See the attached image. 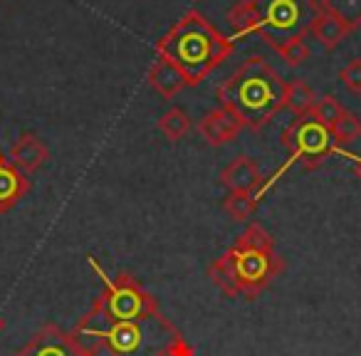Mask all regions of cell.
Returning a JSON list of instances; mask_svg holds the SVG:
<instances>
[{"label": "cell", "mask_w": 361, "mask_h": 356, "mask_svg": "<svg viewBox=\"0 0 361 356\" xmlns=\"http://www.w3.org/2000/svg\"><path fill=\"white\" fill-rule=\"evenodd\" d=\"M72 336L85 356H193V346L161 309L119 321H90L82 317Z\"/></svg>", "instance_id": "6da1fadb"}, {"label": "cell", "mask_w": 361, "mask_h": 356, "mask_svg": "<svg viewBox=\"0 0 361 356\" xmlns=\"http://www.w3.org/2000/svg\"><path fill=\"white\" fill-rule=\"evenodd\" d=\"M8 159L13 161V166H16L18 171H23V173L27 176V173L40 171L42 166L47 164L50 149H47L45 141H42L37 134L25 131V134H20L16 141H13L11 151H8Z\"/></svg>", "instance_id": "7c38bea8"}, {"label": "cell", "mask_w": 361, "mask_h": 356, "mask_svg": "<svg viewBox=\"0 0 361 356\" xmlns=\"http://www.w3.org/2000/svg\"><path fill=\"white\" fill-rule=\"evenodd\" d=\"M196 131L208 146H226L238 139V134L243 131V121L231 109L218 104L198 121Z\"/></svg>", "instance_id": "9c48e42d"}, {"label": "cell", "mask_w": 361, "mask_h": 356, "mask_svg": "<svg viewBox=\"0 0 361 356\" xmlns=\"http://www.w3.org/2000/svg\"><path fill=\"white\" fill-rule=\"evenodd\" d=\"M331 134H334V141L341 149L344 144H351V141H356L361 136V121L351 111H344L334 124V129H331Z\"/></svg>", "instance_id": "44dd1931"}, {"label": "cell", "mask_w": 361, "mask_h": 356, "mask_svg": "<svg viewBox=\"0 0 361 356\" xmlns=\"http://www.w3.org/2000/svg\"><path fill=\"white\" fill-rule=\"evenodd\" d=\"M272 50H275L277 55H280L282 60H285L287 67H300V65H305V62L310 60V55H312V50H310V45H307L305 37H292V40L282 42V45H275Z\"/></svg>", "instance_id": "d6986e66"}, {"label": "cell", "mask_w": 361, "mask_h": 356, "mask_svg": "<svg viewBox=\"0 0 361 356\" xmlns=\"http://www.w3.org/2000/svg\"><path fill=\"white\" fill-rule=\"evenodd\" d=\"M223 211L228 213V218L235 223H245L252 218V213H255L257 208V198L252 196V193H228L226 198H223Z\"/></svg>", "instance_id": "ac0fdd59"}, {"label": "cell", "mask_w": 361, "mask_h": 356, "mask_svg": "<svg viewBox=\"0 0 361 356\" xmlns=\"http://www.w3.org/2000/svg\"><path fill=\"white\" fill-rule=\"evenodd\" d=\"M317 3H319V11L334 16L351 32L361 27V0H317Z\"/></svg>", "instance_id": "e0dca14e"}, {"label": "cell", "mask_w": 361, "mask_h": 356, "mask_svg": "<svg viewBox=\"0 0 361 356\" xmlns=\"http://www.w3.org/2000/svg\"><path fill=\"white\" fill-rule=\"evenodd\" d=\"M319 16L317 0H240L228 11L231 40L257 35L270 47L292 37H305Z\"/></svg>", "instance_id": "5b68a950"}, {"label": "cell", "mask_w": 361, "mask_h": 356, "mask_svg": "<svg viewBox=\"0 0 361 356\" xmlns=\"http://www.w3.org/2000/svg\"><path fill=\"white\" fill-rule=\"evenodd\" d=\"M282 146L287 149L290 159L285 161V166H280V168L275 171V176H272L270 181L262 183V188L255 193L257 201L265 196L267 188H270L292 164L300 161V164L305 166V171H314V168H319V166L324 164L331 154H339L341 151L339 144L334 141V134H331L329 126H324L312 114L297 116V119L292 121L285 131H282Z\"/></svg>", "instance_id": "52a82bcc"}, {"label": "cell", "mask_w": 361, "mask_h": 356, "mask_svg": "<svg viewBox=\"0 0 361 356\" xmlns=\"http://www.w3.org/2000/svg\"><path fill=\"white\" fill-rule=\"evenodd\" d=\"M339 80H341V85H344L349 92H354V94H361V57H354V60H349L344 67H341V70H339Z\"/></svg>", "instance_id": "7402d4cb"}, {"label": "cell", "mask_w": 361, "mask_h": 356, "mask_svg": "<svg viewBox=\"0 0 361 356\" xmlns=\"http://www.w3.org/2000/svg\"><path fill=\"white\" fill-rule=\"evenodd\" d=\"M285 85L265 57L252 55L216 87V97L218 104L231 109L243 126L260 131L285 109Z\"/></svg>", "instance_id": "277c9868"}, {"label": "cell", "mask_w": 361, "mask_h": 356, "mask_svg": "<svg viewBox=\"0 0 361 356\" xmlns=\"http://www.w3.org/2000/svg\"><path fill=\"white\" fill-rule=\"evenodd\" d=\"M6 329V319H3V317H0V331Z\"/></svg>", "instance_id": "cb8c5ba5"}, {"label": "cell", "mask_w": 361, "mask_h": 356, "mask_svg": "<svg viewBox=\"0 0 361 356\" xmlns=\"http://www.w3.org/2000/svg\"><path fill=\"white\" fill-rule=\"evenodd\" d=\"M282 272L285 257L277 252L275 238L260 223H250L235 243L208 265V277L223 295L247 302H255Z\"/></svg>", "instance_id": "7a4b0ae2"}, {"label": "cell", "mask_w": 361, "mask_h": 356, "mask_svg": "<svg viewBox=\"0 0 361 356\" xmlns=\"http://www.w3.org/2000/svg\"><path fill=\"white\" fill-rule=\"evenodd\" d=\"M344 106H341V102L336 99L334 94H324L322 99H317L314 109L310 111L314 119H319L324 126H329V129H334V124L339 121V116L344 114Z\"/></svg>", "instance_id": "ffe728a7"}, {"label": "cell", "mask_w": 361, "mask_h": 356, "mask_svg": "<svg viewBox=\"0 0 361 356\" xmlns=\"http://www.w3.org/2000/svg\"><path fill=\"white\" fill-rule=\"evenodd\" d=\"M235 50V42L223 35L206 16L188 11L156 42V55L176 65L188 87H198L216 67H221Z\"/></svg>", "instance_id": "3957f363"}, {"label": "cell", "mask_w": 361, "mask_h": 356, "mask_svg": "<svg viewBox=\"0 0 361 356\" xmlns=\"http://www.w3.org/2000/svg\"><path fill=\"white\" fill-rule=\"evenodd\" d=\"M30 178L23 171H18L13 161L0 149V216L11 213L30 193Z\"/></svg>", "instance_id": "8fae6325"}, {"label": "cell", "mask_w": 361, "mask_h": 356, "mask_svg": "<svg viewBox=\"0 0 361 356\" xmlns=\"http://www.w3.org/2000/svg\"><path fill=\"white\" fill-rule=\"evenodd\" d=\"M146 80H149L151 90L164 97V99H173L176 94H180L188 87V80L183 77V72L176 65H171L169 60H164V57H156L154 65L149 67Z\"/></svg>", "instance_id": "4fadbf2b"}, {"label": "cell", "mask_w": 361, "mask_h": 356, "mask_svg": "<svg viewBox=\"0 0 361 356\" xmlns=\"http://www.w3.org/2000/svg\"><path fill=\"white\" fill-rule=\"evenodd\" d=\"M13 356H85V351L77 344L72 331H65L52 321H47Z\"/></svg>", "instance_id": "ba28073f"}, {"label": "cell", "mask_w": 361, "mask_h": 356, "mask_svg": "<svg viewBox=\"0 0 361 356\" xmlns=\"http://www.w3.org/2000/svg\"><path fill=\"white\" fill-rule=\"evenodd\" d=\"M92 270L99 275L104 290L94 300L92 309L85 314L90 321H119V319H136L146 312L159 309L156 297L136 280L131 272H119L116 277H106L104 270L97 265L94 257H90Z\"/></svg>", "instance_id": "8992f818"}, {"label": "cell", "mask_w": 361, "mask_h": 356, "mask_svg": "<svg viewBox=\"0 0 361 356\" xmlns=\"http://www.w3.org/2000/svg\"><path fill=\"white\" fill-rule=\"evenodd\" d=\"M221 186L231 193H252L255 196L262 188V171L250 156H235L218 176Z\"/></svg>", "instance_id": "30bf717a"}, {"label": "cell", "mask_w": 361, "mask_h": 356, "mask_svg": "<svg viewBox=\"0 0 361 356\" xmlns=\"http://www.w3.org/2000/svg\"><path fill=\"white\" fill-rule=\"evenodd\" d=\"M341 156H346V159H351L354 161V173L361 178V156H356V154H349V151H339Z\"/></svg>", "instance_id": "603a6c76"}, {"label": "cell", "mask_w": 361, "mask_h": 356, "mask_svg": "<svg viewBox=\"0 0 361 356\" xmlns=\"http://www.w3.org/2000/svg\"><path fill=\"white\" fill-rule=\"evenodd\" d=\"M156 129L166 136V141L176 144V141L186 139L188 131L193 129V121H191V116H188L186 109H180V106H171V109L164 111L161 119L156 121Z\"/></svg>", "instance_id": "9a60e30c"}, {"label": "cell", "mask_w": 361, "mask_h": 356, "mask_svg": "<svg viewBox=\"0 0 361 356\" xmlns=\"http://www.w3.org/2000/svg\"><path fill=\"white\" fill-rule=\"evenodd\" d=\"M310 35L314 37L324 50H334V47H339L341 42L351 35V30L341 20H336L334 16L319 11V16L314 18V23H312V27H310Z\"/></svg>", "instance_id": "5bb4252c"}, {"label": "cell", "mask_w": 361, "mask_h": 356, "mask_svg": "<svg viewBox=\"0 0 361 356\" xmlns=\"http://www.w3.org/2000/svg\"><path fill=\"white\" fill-rule=\"evenodd\" d=\"M317 104V94L312 87L302 80H290L285 85V109H290L297 116H307Z\"/></svg>", "instance_id": "2e32d148"}]
</instances>
